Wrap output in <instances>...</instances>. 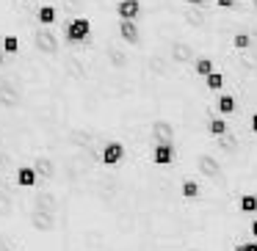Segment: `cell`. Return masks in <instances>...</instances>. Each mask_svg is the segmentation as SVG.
<instances>
[{"instance_id": "6da1fadb", "label": "cell", "mask_w": 257, "mask_h": 251, "mask_svg": "<svg viewBox=\"0 0 257 251\" xmlns=\"http://www.w3.org/2000/svg\"><path fill=\"white\" fill-rule=\"evenodd\" d=\"M124 157H127V146H124L119 138H111L105 146H102V152H100V163H102L105 168H116V166H122Z\"/></svg>"}, {"instance_id": "7a4b0ae2", "label": "cell", "mask_w": 257, "mask_h": 251, "mask_svg": "<svg viewBox=\"0 0 257 251\" xmlns=\"http://www.w3.org/2000/svg\"><path fill=\"white\" fill-rule=\"evenodd\" d=\"M177 157H180V152H177V146H174V144H155V146H152V152H150L152 166H158V168L174 166Z\"/></svg>"}, {"instance_id": "3957f363", "label": "cell", "mask_w": 257, "mask_h": 251, "mask_svg": "<svg viewBox=\"0 0 257 251\" xmlns=\"http://www.w3.org/2000/svg\"><path fill=\"white\" fill-rule=\"evenodd\" d=\"M150 135L155 144H174V138H177V130H174V124L169 122V119H155L150 127Z\"/></svg>"}, {"instance_id": "277c9868", "label": "cell", "mask_w": 257, "mask_h": 251, "mask_svg": "<svg viewBox=\"0 0 257 251\" xmlns=\"http://www.w3.org/2000/svg\"><path fill=\"white\" fill-rule=\"evenodd\" d=\"M144 14V3L141 0H119L116 3V17L124 23H139Z\"/></svg>"}, {"instance_id": "5b68a950", "label": "cell", "mask_w": 257, "mask_h": 251, "mask_svg": "<svg viewBox=\"0 0 257 251\" xmlns=\"http://www.w3.org/2000/svg\"><path fill=\"white\" fill-rule=\"evenodd\" d=\"M235 113H238V97L229 89H224L221 94L216 97V116L229 119V116H235Z\"/></svg>"}, {"instance_id": "8992f818", "label": "cell", "mask_w": 257, "mask_h": 251, "mask_svg": "<svg viewBox=\"0 0 257 251\" xmlns=\"http://www.w3.org/2000/svg\"><path fill=\"white\" fill-rule=\"evenodd\" d=\"M14 182L23 190H36L39 188V174H36L34 166H20L17 171H14Z\"/></svg>"}, {"instance_id": "52a82bcc", "label": "cell", "mask_w": 257, "mask_h": 251, "mask_svg": "<svg viewBox=\"0 0 257 251\" xmlns=\"http://www.w3.org/2000/svg\"><path fill=\"white\" fill-rule=\"evenodd\" d=\"M202 190H205V185H202L199 177H185L183 182H180V196L188 201H196L202 196Z\"/></svg>"}, {"instance_id": "ba28073f", "label": "cell", "mask_w": 257, "mask_h": 251, "mask_svg": "<svg viewBox=\"0 0 257 251\" xmlns=\"http://www.w3.org/2000/svg\"><path fill=\"white\" fill-rule=\"evenodd\" d=\"M58 20L61 17H58V9L53 3H39V9H36V23L53 28V25H58Z\"/></svg>"}, {"instance_id": "9c48e42d", "label": "cell", "mask_w": 257, "mask_h": 251, "mask_svg": "<svg viewBox=\"0 0 257 251\" xmlns=\"http://www.w3.org/2000/svg\"><path fill=\"white\" fill-rule=\"evenodd\" d=\"M119 36H122L124 45H139V42H141V25L119 20Z\"/></svg>"}, {"instance_id": "30bf717a", "label": "cell", "mask_w": 257, "mask_h": 251, "mask_svg": "<svg viewBox=\"0 0 257 251\" xmlns=\"http://www.w3.org/2000/svg\"><path fill=\"white\" fill-rule=\"evenodd\" d=\"M238 210H240V215L257 218V193H251V190L240 193V199H238Z\"/></svg>"}, {"instance_id": "8fae6325", "label": "cell", "mask_w": 257, "mask_h": 251, "mask_svg": "<svg viewBox=\"0 0 257 251\" xmlns=\"http://www.w3.org/2000/svg\"><path fill=\"white\" fill-rule=\"evenodd\" d=\"M213 72H216V61H213L210 56H199V58L194 61V75H196V78L207 80Z\"/></svg>"}, {"instance_id": "7c38bea8", "label": "cell", "mask_w": 257, "mask_h": 251, "mask_svg": "<svg viewBox=\"0 0 257 251\" xmlns=\"http://www.w3.org/2000/svg\"><path fill=\"white\" fill-rule=\"evenodd\" d=\"M251 45H254V42H251V34H249V31H238V34L232 36V42H229V47H232L235 53H249Z\"/></svg>"}, {"instance_id": "4fadbf2b", "label": "cell", "mask_w": 257, "mask_h": 251, "mask_svg": "<svg viewBox=\"0 0 257 251\" xmlns=\"http://www.w3.org/2000/svg\"><path fill=\"white\" fill-rule=\"evenodd\" d=\"M0 47H3V53H6V56H17V53L23 50V39H20L17 34H3Z\"/></svg>"}, {"instance_id": "5bb4252c", "label": "cell", "mask_w": 257, "mask_h": 251, "mask_svg": "<svg viewBox=\"0 0 257 251\" xmlns=\"http://www.w3.org/2000/svg\"><path fill=\"white\" fill-rule=\"evenodd\" d=\"M207 133H210V138H221V135H227L229 133V122L227 119H221V116H213L210 122H207Z\"/></svg>"}, {"instance_id": "9a60e30c", "label": "cell", "mask_w": 257, "mask_h": 251, "mask_svg": "<svg viewBox=\"0 0 257 251\" xmlns=\"http://www.w3.org/2000/svg\"><path fill=\"white\" fill-rule=\"evenodd\" d=\"M205 83H207V89H210V91H216V94H221V91L227 89V75H224L221 69H216V72H213L210 78L205 80Z\"/></svg>"}, {"instance_id": "2e32d148", "label": "cell", "mask_w": 257, "mask_h": 251, "mask_svg": "<svg viewBox=\"0 0 257 251\" xmlns=\"http://www.w3.org/2000/svg\"><path fill=\"white\" fill-rule=\"evenodd\" d=\"M213 6L221 12H232V9H238V0H213Z\"/></svg>"}, {"instance_id": "e0dca14e", "label": "cell", "mask_w": 257, "mask_h": 251, "mask_svg": "<svg viewBox=\"0 0 257 251\" xmlns=\"http://www.w3.org/2000/svg\"><path fill=\"white\" fill-rule=\"evenodd\" d=\"M235 251H257V240H243L235 245Z\"/></svg>"}, {"instance_id": "ac0fdd59", "label": "cell", "mask_w": 257, "mask_h": 251, "mask_svg": "<svg viewBox=\"0 0 257 251\" xmlns=\"http://www.w3.org/2000/svg\"><path fill=\"white\" fill-rule=\"evenodd\" d=\"M188 6H194V9H210L213 6V0H185Z\"/></svg>"}, {"instance_id": "d6986e66", "label": "cell", "mask_w": 257, "mask_h": 251, "mask_svg": "<svg viewBox=\"0 0 257 251\" xmlns=\"http://www.w3.org/2000/svg\"><path fill=\"white\" fill-rule=\"evenodd\" d=\"M249 130H251V133L257 135V108H254V111H251V116H249Z\"/></svg>"}, {"instance_id": "ffe728a7", "label": "cell", "mask_w": 257, "mask_h": 251, "mask_svg": "<svg viewBox=\"0 0 257 251\" xmlns=\"http://www.w3.org/2000/svg\"><path fill=\"white\" fill-rule=\"evenodd\" d=\"M251 240H257V218L251 221Z\"/></svg>"}, {"instance_id": "44dd1931", "label": "cell", "mask_w": 257, "mask_h": 251, "mask_svg": "<svg viewBox=\"0 0 257 251\" xmlns=\"http://www.w3.org/2000/svg\"><path fill=\"white\" fill-rule=\"evenodd\" d=\"M23 3H28V6H39L42 0H23Z\"/></svg>"}, {"instance_id": "7402d4cb", "label": "cell", "mask_w": 257, "mask_h": 251, "mask_svg": "<svg viewBox=\"0 0 257 251\" xmlns=\"http://www.w3.org/2000/svg\"><path fill=\"white\" fill-rule=\"evenodd\" d=\"M249 6H251V12L257 14V0H249Z\"/></svg>"}, {"instance_id": "603a6c76", "label": "cell", "mask_w": 257, "mask_h": 251, "mask_svg": "<svg viewBox=\"0 0 257 251\" xmlns=\"http://www.w3.org/2000/svg\"><path fill=\"white\" fill-rule=\"evenodd\" d=\"M6 61V53H3V47H0V64Z\"/></svg>"}]
</instances>
